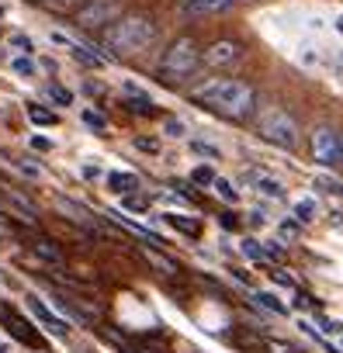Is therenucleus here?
<instances>
[{
	"label": "nucleus",
	"mask_w": 343,
	"mask_h": 353,
	"mask_svg": "<svg viewBox=\"0 0 343 353\" xmlns=\"http://www.w3.org/2000/svg\"><path fill=\"white\" fill-rule=\"evenodd\" d=\"M28 118H32L35 125H56V114L46 111V108H39V104H28Z\"/></svg>",
	"instance_id": "6ab92c4d"
},
{
	"label": "nucleus",
	"mask_w": 343,
	"mask_h": 353,
	"mask_svg": "<svg viewBox=\"0 0 343 353\" xmlns=\"http://www.w3.org/2000/svg\"><path fill=\"white\" fill-rule=\"evenodd\" d=\"M28 308L35 312V319H39V322L49 329V332H56V336H66V332H70V325H66L59 315H52V312H49V308H46L39 298H28Z\"/></svg>",
	"instance_id": "9d476101"
},
{
	"label": "nucleus",
	"mask_w": 343,
	"mask_h": 353,
	"mask_svg": "<svg viewBox=\"0 0 343 353\" xmlns=\"http://www.w3.org/2000/svg\"><path fill=\"white\" fill-rule=\"evenodd\" d=\"M191 181H195V184H215V173H212L208 166H198V170L191 173Z\"/></svg>",
	"instance_id": "aec40b11"
},
{
	"label": "nucleus",
	"mask_w": 343,
	"mask_h": 353,
	"mask_svg": "<svg viewBox=\"0 0 343 353\" xmlns=\"http://www.w3.org/2000/svg\"><path fill=\"white\" fill-rule=\"evenodd\" d=\"M253 298H257V305H264V308H267V312H274V315H284V312H288V308H284V305L271 294V291H257Z\"/></svg>",
	"instance_id": "f3484780"
},
{
	"label": "nucleus",
	"mask_w": 343,
	"mask_h": 353,
	"mask_svg": "<svg viewBox=\"0 0 343 353\" xmlns=\"http://www.w3.org/2000/svg\"><path fill=\"white\" fill-rule=\"evenodd\" d=\"M198 66H202V46L191 35H181L166 46V52L159 59V77L166 83H184Z\"/></svg>",
	"instance_id": "7ed1b4c3"
},
{
	"label": "nucleus",
	"mask_w": 343,
	"mask_h": 353,
	"mask_svg": "<svg viewBox=\"0 0 343 353\" xmlns=\"http://www.w3.org/2000/svg\"><path fill=\"white\" fill-rule=\"evenodd\" d=\"M239 4V0H177L181 14L188 18H212V14H226Z\"/></svg>",
	"instance_id": "6e6552de"
},
{
	"label": "nucleus",
	"mask_w": 343,
	"mask_h": 353,
	"mask_svg": "<svg viewBox=\"0 0 343 353\" xmlns=\"http://www.w3.org/2000/svg\"><path fill=\"white\" fill-rule=\"evenodd\" d=\"M250 181H253L257 191H264L267 198H284V191H281V184L274 181V176H267V173H250Z\"/></svg>",
	"instance_id": "ddd939ff"
},
{
	"label": "nucleus",
	"mask_w": 343,
	"mask_h": 353,
	"mask_svg": "<svg viewBox=\"0 0 343 353\" xmlns=\"http://www.w3.org/2000/svg\"><path fill=\"white\" fill-rule=\"evenodd\" d=\"M191 97L202 108H208V111H215L229 121H246L257 111V90L246 80H236V77H215V80L195 87Z\"/></svg>",
	"instance_id": "f257e3e1"
},
{
	"label": "nucleus",
	"mask_w": 343,
	"mask_h": 353,
	"mask_svg": "<svg viewBox=\"0 0 343 353\" xmlns=\"http://www.w3.org/2000/svg\"><path fill=\"white\" fill-rule=\"evenodd\" d=\"M239 59H243V46L233 42V39H219L208 49H202V63L208 70H233Z\"/></svg>",
	"instance_id": "423d86ee"
},
{
	"label": "nucleus",
	"mask_w": 343,
	"mask_h": 353,
	"mask_svg": "<svg viewBox=\"0 0 343 353\" xmlns=\"http://www.w3.org/2000/svg\"><path fill=\"white\" fill-rule=\"evenodd\" d=\"M257 132H260V139H267V142L277 145V149H295L298 139H302L298 121H295L284 108H267V111L257 118Z\"/></svg>",
	"instance_id": "20e7f679"
},
{
	"label": "nucleus",
	"mask_w": 343,
	"mask_h": 353,
	"mask_svg": "<svg viewBox=\"0 0 343 353\" xmlns=\"http://www.w3.org/2000/svg\"><path fill=\"white\" fill-rule=\"evenodd\" d=\"M336 163L343 166V135H340V156H336Z\"/></svg>",
	"instance_id": "c756f323"
},
{
	"label": "nucleus",
	"mask_w": 343,
	"mask_h": 353,
	"mask_svg": "<svg viewBox=\"0 0 343 353\" xmlns=\"http://www.w3.org/2000/svg\"><path fill=\"white\" fill-rule=\"evenodd\" d=\"M0 315H4V322H8V329L18 336V339H25L28 346H42V339H39V332L32 329V322H25L21 315H14L11 308H0Z\"/></svg>",
	"instance_id": "1a4fd4ad"
},
{
	"label": "nucleus",
	"mask_w": 343,
	"mask_h": 353,
	"mask_svg": "<svg viewBox=\"0 0 343 353\" xmlns=\"http://www.w3.org/2000/svg\"><path fill=\"white\" fill-rule=\"evenodd\" d=\"M52 11H80V0H46Z\"/></svg>",
	"instance_id": "4be33fe9"
},
{
	"label": "nucleus",
	"mask_w": 343,
	"mask_h": 353,
	"mask_svg": "<svg viewBox=\"0 0 343 353\" xmlns=\"http://www.w3.org/2000/svg\"><path fill=\"white\" fill-rule=\"evenodd\" d=\"M295 215H298V222H312V219L319 215V205H315L312 198H302V201L295 205Z\"/></svg>",
	"instance_id": "dca6fc26"
},
{
	"label": "nucleus",
	"mask_w": 343,
	"mask_h": 353,
	"mask_svg": "<svg viewBox=\"0 0 343 353\" xmlns=\"http://www.w3.org/2000/svg\"><path fill=\"white\" fill-rule=\"evenodd\" d=\"M11 70H14L18 77H25V80H32V77L39 73V66H35L28 56H14V59H11Z\"/></svg>",
	"instance_id": "2eb2a0df"
},
{
	"label": "nucleus",
	"mask_w": 343,
	"mask_h": 353,
	"mask_svg": "<svg viewBox=\"0 0 343 353\" xmlns=\"http://www.w3.org/2000/svg\"><path fill=\"white\" fill-rule=\"evenodd\" d=\"M336 332H340V343H343V325H340V329H336Z\"/></svg>",
	"instance_id": "7c9ffc66"
},
{
	"label": "nucleus",
	"mask_w": 343,
	"mask_h": 353,
	"mask_svg": "<svg viewBox=\"0 0 343 353\" xmlns=\"http://www.w3.org/2000/svg\"><path fill=\"white\" fill-rule=\"evenodd\" d=\"M84 121H87L90 128H97V132H104V128H108V121H104L97 111H84Z\"/></svg>",
	"instance_id": "b1692460"
},
{
	"label": "nucleus",
	"mask_w": 343,
	"mask_h": 353,
	"mask_svg": "<svg viewBox=\"0 0 343 353\" xmlns=\"http://www.w3.org/2000/svg\"><path fill=\"white\" fill-rule=\"evenodd\" d=\"M135 145L146 149V152H156V142H153V139H135Z\"/></svg>",
	"instance_id": "cd10ccee"
},
{
	"label": "nucleus",
	"mask_w": 343,
	"mask_h": 353,
	"mask_svg": "<svg viewBox=\"0 0 343 353\" xmlns=\"http://www.w3.org/2000/svg\"><path fill=\"white\" fill-rule=\"evenodd\" d=\"M166 222L174 225L177 232H184V236H198V232H202V225H198L195 219H181V215H166Z\"/></svg>",
	"instance_id": "4468645a"
},
{
	"label": "nucleus",
	"mask_w": 343,
	"mask_h": 353,
	"mask_svg": "<svg viewBox=\"0 0 343 353\" xmlns=\"http://www.w3.org/2000/svg\"><path fill=\"white\" fill-rule=\"evenodd\" d=\"M49 97H52V101H59V104H70V101H73V94H70V90H63L59 83H52V87H49Z\"/></svg>",
	"instance_id": "5701e85b"
},
{
	"label": "nucleus",
	"mask_w": 343,
	"mask_h": 353,
	"mask_svg": "<svg viewBox=\"0 0 343 353\" xmlns=\"http://www.w3.org/2000/svg\"><path fill=\"white\" fill-rule=\"evenodd\" d=\"M215 191H219L226 201H236V198H239V194H236V188H233L229 181H219V176H215Z\"/></svg>",
	"instance_id": "412c9836"
},
{
	"label": "nucleus",
	"mask_w": 343,
	"mask_h": 353,
	"mask_svg": "<svg viewBox=\"0 0 343 353\" xmlns=\"http://www.w3.org/2000/svg\"><path fill=\"white\" fill-rule=\"evenodd\" d=\"M153 39H156V25L146 14H125L101 32V46L111 49V56H139L142 49L153 46Z\"/></svg>",
	"instance_id": "f03ea898"
},
{
	"label": "nucleus",
	"mask_w": 343,
	"mask_h": 353,
	"mask_svg": "<svg viewBox=\"0 0 343 353\" xmlns=\"http://www.w3.org/2000/svg\"><path fill=\"white\" fill-rule=\"evenodd\" d=\"M14 46L25 49V52H32V39H25V35H14Z\"/></svg>",
	"instance_id": "bb28decb"
},
{
	"label": "nucleus",
	"mask_w": 343,
	"mask_h": 353,
	"mask_svg": "<svg viewBox=\"0 0 343 353\" xmlns=\"http://www.w3.org/2000/svg\"><path fill=\"white\" fill-rule=\"evenodd\" d=\"M166 135L181 139V135H184V125H181V121H166Z\"/></svg>",
	"instance_id": "393cba45"
},
{
	"label": "nucleus",
	"mask_w": 343,
	"mask_h": 353,
	"mask_svg": "<svg viewBox=\"0 0 343 353\" xmlns=\"http://www.w3.org/2000/svg\"><path fill=\"white\" fill-rule=\"evenodd\" d=\"M0 353H4V346H0Z\"/></svg>",
	"instance_id": "2f4dec72"
},
{
	"label": "nucleus",
	"mask_w": 343,
	"mask_h": 353,
	"mask_svg": "<svg viewBox=\"0 0 343 353\" xmlns=\"http://www.w3.org/2000/svg\"><path fill=\"white\" fill-rule=\"evenodd\" d=\"M32 253H35L39 260L52 263V267H59V263H63V253H59V246H56V243H49V239H35V243H32Z\"/></svg>",
	"instance_id": "f8f14e48"
},
{
	"label": "nucleus",
	"mask_w": 343,
	"mask_h": 353,
	"mask_svg": "<svg viewBox=\"0 0 343 353\" xmlns=\"http://www.w3.org/2000/svg\"><path fill=\"white\" fill-rule=\"evenodd\" d=\"M121 11H125V0H84L73 18L84 32H104L121 18Z\"/></svg>",
	"instance_id": "39448f33"
},
{
	"label": "nucleus",
	"mask_w": 343,
	"mask_h": 353,
	"mask_svg": "<svg viewBox=\"0 0 343 353\" xmlns=\"http://www.w3.org/2000/svg\"><path fill=\"white\" fill-rule=\"evenodd\" d=\"M267 350H271V353H295V350H291V346H284V343H271Z\"/></svg>",
	"instance_id": "c85d7f7f"
},
{
	"label": "nucleus",
	"mask_w": 343,
	"mask_h": 353,
	"mask_svg": "<svg viewBox=\"0 0 343 353\" xmlns=\"http://www.w3.org/2000/svg\"><path fill=\"white\" fill-rule=\"evenodd\" d=\"M312 159L319 166H336V156H340V135L333 128H315L312 132Z\"/></svg>",
	"instance_id": "0eeeda50"
},
{
	"label": "nucleus",
	"mask_w": 343,
	"mask_h": 353,
	"mask_svg": "<svg viewBox=\"0 0 343 353\" xmlns=\"http://www.w3.org/2000/svg\"><path fill=\"white\" fill-rule=\"evenodd\" d=\"M195 149L205 152V156H212V159H219V149H212V145H205V142H195Z\"/></svg>",
	"instance_id": "a878e982"
},
{
	"label": "nucleus",
	"mask_w": 343,
	"mask_h": 353,
	"mask_svg": "<svg viewBox=\"0 0 343 353\" xmlns=\"http://www.w3.org/2000/svg\"><path fill=\"white\" fill-rule=\"evenodd\" d=\"M108 188L115 194H132V191H139V176L135 173H108Z\"/></svg>",
	"instance_id": "9b49d317"
},
{
	"label": "nucleus",
	"mask_w": 343,
	"mask_h": 353,
	"mask_svg": "<svg viewBox=\"0 0 343 353\" xmlns=\"http://www.w3.org/2000/svg\"><path fill=\"white\" fill-rule=\"evenodd\" d=\"M146 260H149L153 267H159L163 274H177V263H174V260H170V256H159L156 250H146Z\"/></svg>",
	"instance_id": "a211bd4d"
}]
</instances>
